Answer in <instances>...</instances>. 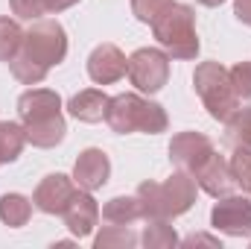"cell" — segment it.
Returning a JSON list of instances; mask_svg holds the SVG:
<instances>
[{"label": "cell", "instance_id": "obj_28", "mask_svg": "<svg viewBox=\"0 0 251 249\" xmlns=\"http://www.w3.org/2000/svg\"><path fill=\"white\" fill-rule=\"evenodd\" d=\"M9 6H12V12L18 18H26V21H38L47 12L44 0H9Z\"/></svg>", "mask_w": 251, "mask_h": 249}, {"label": "cell", "instance_id": "obj_4", "mask_svg": "<svg viewBox=\"0 0 251 249\" xmlns=\"http://www.w3.org/2000/svg\"><path fill=\"white\" fill-rule=\"evenodd\" d=\"M193 88L201 97L204 109L210 112L213 121H228L240 109V97L231 85V73L219 62H201L193 73Z\"/></svg>", "mask_w": 251, "mask_h": 249}, {"label": "cell", "instance_id": "obj_22", "mask_svg": "<svg viewBox=\"0 0 251 249\" xmlns=\"http://www.w3.org/2000/svg\"><path fill=\"white\" fill-rule=\"evenodd\" d=\"M131 247H137V235L126 226H105L94 238V249H131Z\"/></svg>", "mask_w": 251, "mask_h": 249}, {"label": "cell", "instance_id": "obj_21", "mask_svg": "<svg viewBox=\"0 0 251 249\" xmlns=\"http://www.w3.org/2000/svg\"><path fill=\"white\" fill-rule=\"evenodd\" d=\"M146 223H149L143 229V247L146 249H170L178 244V235L170 226V220H146Z\"/></svg>", "mask_w": 251, "mask_h": 249}, {"label": "cell", "instance_id": "obj_27", "mask_svg": "<svg viewBox=\"0 0 251 249\" xmlns=\"http://www.w3.org/2000/svg\"><path fill=\"white\" fill-rule=\"evenodd\" d=\"M173 0H131V12H134V18L137 21H143V24H152L167 6H170Z\"/></svg>", "mask_w": 251, "mask_h": 249}, {"label": "cell", "instance_id": "obj_30", "mask_svg": "<svg viewBox=\"0 0 251 249\" xmlns=\"http://www.w3.org/2000/svg\"><path fill=\"white\" fill-rule=\"evenodd\" d=\"M184 247H222L219 244V238H210V235H190L187 241H184Z\"/></svg>", "mask_w": 251, "mask_h": 249}, {"label": "cell", "instance_id": "obj_31", "mask_svg": "<svg viewBox=\"0 0 251 249\" xmlns=\"http://www.w3.org/2000/svg\"><path fill=\"white\" fill-rule=\"evenodd\" d=\"M47 3V12H53V15H59L64 9H70V6H76L79 0H44Z\"/></svg>", "mask_w": 251, "mask_h": 249}, {"label": "cell", "instance_id": "obj_13", "mask_svg": "<svg viewBox=\"0 0 251 249\" xmlns=\"http://www.w3.org/2000/svg\"><path fill=\"white\" fill-rule=\"evenodd\" d=\"M213 150V141L201 132H181L173 138L170 144V161L178 167V170H187L193 173V167Z\"/></svg>", "mask_w": 251, "mask_h": 249}, {"label": "cell", "instance_id": "obj_32", "mask_svg": "<svg viewBox=\"0 0 251 249\" xmlns=\"http://www.w3.org/2000/svg\"><path fill=\"white\" fill-rule=\"evenodd\" d=\"M199 3H201V6H222L225 0H199Z\"/></svg>", "mask_w": 251, "mask_h": 249}, {"label": "cell", "instance_id": "obj_19", "mask_svg": "<svg viewBox=\"0 0 251 249\" xmlns=\"http://www.w3.org/2000/svg\"><path fill=\"white\" fill-rule=\"evenodd\" d=\"M26 144V129L12 121H0V164H9L21 156Z\"/></svg>", "mask_w": 251, "mask_h": 249}, {"label": "cell", "instance_id": "obj_8", "mask_svg": "<svg viewBox=\"0 0 251 249\" xmlns=\"http://www.w3.org/2000/svg\"><path fill=\"white\" fill-rule=\"evenodd\" d=\"M193 179H196V185L201 187L204 193H210V196H228L231 193V187H234V176H231V167H228V161L216 153V150H210L196 167H193V173H190Z\"/></svg>", "mask_w": 251, "mask_h": 249}, {"label": "cell", "instance_id": "obj_24", "mask_svg": "<svg viewBox=\"0 0 251 249\" xmlns=\"http://www.w3.org/2000/svg\"><path fill=\"white\" fill-rule=\"evenodd\" d=\"M24 44V30L12 18H0V62H9Z\"/></svg>", "mask_w": 251, "mask_h": 249}, {"label": "cell", "instance_id": "obj_15", "mask_svg": "<svg viewBox=\"0 0 251 249\" xmlns=\"http://www.w3.org/2000/svg\"><path fill=\"white\" fill-rule=\"evenodd\" d=\"M108 100H111V97H105L102 91H97V88H85V91H79V94L70 97L67 112H70L76 121H82V124H100V121H105Z\"/></svg>", "mask_w": 251, "mask_h": 249}, {"label": "cell", "instance_id": "obj_11", "mask_svg": "<svg viewBox=\"0 0 251 249\" xmlns=\"http://www.w3.org/2000/svg\"><path fill=\"white\" fill-rule=\"evenodd\" d=\"M62 217H64V226L76 238H88L100 223V205L91 196V190H76L73 199L67 202V208L62 211Z\"/></svg>", "mask_w": 251, "mask_h": 249}, {"label": "cell", "instance_id": "obj_16", "mask_svg": "<svg viewBox=\"0 0 251 249\" xmlns=\"http://www.w3.org/2000/svg\"><path fill=\"white\" fill-rule=\"evenodd\" d=\"M24 129H26V141H29L32 147H41V150H50V147L62 144L64 132H67L62 115L44 118V121H32V124H24Z\"/></svg>", "mask_w": 251, "mask_h": 249}, {"label": "cell", "instance_id": "obj_17", "mask_svg": "<svg viewBox=\"0 0 251 249\" xmlns=\"http://www.w3.org/2000/svg\"><path fill=\"white\" fill-rule=\"evenodd\" d=\"M140 217H143V214H140L137 196H114V199H108L105 208H102V220L111 223V226H128V223H134V220H140Z\"/></svg>", "mask_w": 251, "mask_h": 249}, {"label": "cell", "instance_id": "obj_18", "mask_svg": "<svg viewBox=\"0 0 251 249\" xmlns=\"http://www.w3.org/2000/svg\"><path fill=\"white\" fill-rule=\"evenodd\" d=\"M29 214H32V202L24 193H3L0 196V220L6 226H12V229L26 226Z\"/></svg>", "mask_w": 251, "mask_h": 249}, {"label": "cell", "instance_id": "obj_9", "mask_svg": "<svg viewBox=\"0 0 251 249\" xmlns=\"http://www.w3.org/2000/svg\"><path fill=\"white\" fill-rule=\"evenodd\" d=\"M126 70H128V59L117 44H100L88 56V76L97 85H111V82L123 79Z\"/></svg>", "mask_w": 251, "mask_h": 249}, {"label": "cell", "instance_id": "obj_3", "mask_svg": "<svg viewBox=\"0 0 251 249\" xmlns=\"http://www.w3.org/2000/svg\"><path fill=\"white\" fill-rule=\"evenodd\" d=\"M105 124L114 132H146V135H158L167 129V112L158 103H149L137 94H117L108 100L105 109Z\"/></svg>", "mask_w": 251, "mask_h": 249}, {"label": "cell", "instance_id": "obj_10", "mask_svg": "<svg viewBox=\"0 0 251 249\" xmlns=\"http://www.w3.org/2000/svg\"><path fill=\"white\" fill-rule=\"evenodd\" d=\"M73 193H76V182H73L70 176H64V173H50V176L41 179V185L35 187L32 202H35V208L44 211V214H62L64 208H67V202L73 199Z\"/></svg>", "mask_w": 251, "mask_h": 249}, {"label": "cell", "instance_id": "obj_26", "mask_svg": "<svg viewBox=\"0 0 251 249\" xmlns=\"http://www.w3.org/2000/svg\"><path fill=\"white\" fill-rule=\"evenodd\" d=\"M231 85L240 100H251V62H237L231 70Z\"/></svg>", "mask_w": 251, "mask_h": 249}, {"label": "cell", "instance_id": "obj_1", "mask_svg": "<svg viewBox=\"0 0 251 249\" xmlns=\"http://www.w3.org/2000/svg\"><path fill=\"white\" fill-rule=\"evenodd\" d=\"M137 202L143 220H173L187 214L196 202V179L187 170H176L164 185L143 182L137 187Z\"/></svg>", "mask_w": 251, "mask_h": 249}, {"label": "cell", "instance_id": "obj_5", "mask_svg": "<svg viewBox=\"0 0 251 249\" xmlns=\"http://www.w3.org/2000/svg\"><path fill=\"white\" fill-rule=\"evenodd\" d=\"M21 53L29 56L32 62L53 67V64L64 62L67 56V35L59 21H35L26 32H24V44Z\"/></svg>", "mask_w": 251, "mask_h": 249}, {"label": "cell", "instance_id": "obj_7", "mask_svg": "<svg viewBox=\"0 0 251 249\" xmlns=\"http://www.w3.org/2000/svg\"><path fill=\"white\" fill-rule=\"evenodd\" d=\"M210 226L231 238L251 235V199L246 196H222L210 211Z\"/></svg>", "mask_w": 251, "mask_h": 249}, {"label": "cell", "instance_id": "obj_2", "mask_svg": "<svg viewBox=\"0 0 251 249\" xmlns=\"http://www.w3.org/2000/svg\"><path fill=\"white\" fill-rule=\"evenodd\" d=\"M152 32L158 44L167 50L173 59H196L199 56V35H196V15L184 3H170L155 21Z\"/></svg>", "mask_w": 251, "mask_h": 249}, {"label": "cell", "instance_id": "obj_25", "mask_svg": "<svg viewBox=\"0 0 251 249\" xmlns=\"http://www.w3.org/2000/svg\"><path fill=\"white\" fill-rule=\"evenodd\" d=\"M228 167H231L234 185L243 187L246 193H251V150L237 147V150H234V156H231V161H228Z\"/></svg>", "mask_w": 251, "mask_h": 249}, {"label": "cell", "instance_id": "obj_6", "mask_svg": "<svg viewBox=\"0 0 251 249\" xmlns=\"http://www.w3.org/2000/svg\"><path fill=\"white\" fill-rule=\"evenodd\" d=\"M128 79L143 94H158L170 79V56L158 47H140L128 56Z\"/></svg>", "mask_w": 251, "mask_h": 249}, {"label": "cell", "instance_id": "obj_23", "mask_svg": "<svg viewBox=\"0 0 251 249\" xmlns=\"http://www.w3.org/2000/svg\"><path fill=\"white\" fill-rule=\"evenodd\" d=\"M9 67H12L15 79H21L24 85H38V82H44V76H47V70H50V67H44V64L32 62L29 56H24L21 50L9 59Z\"/></svg>", "mask_w": 251, "mask_h": 249}, {"label": "cell", "instance_id": "obj_20", "mask_svg": "<svg viewBox=\"0 0 251 249\" xmlns=\"http://www.w3.org/2000/svg\"><path fill=\"white\" fill-rule=\"evenodd\" d=\"M225 141L237 150H251V106L246 109H237L228 121H225Z\"/></svg>", "mask_w": 251, "mask_h": 249}, {"label": "cell", "instance_id": "obj_29", "mask_svg": "<svg viewBox=\"0 0 251 249\" xmlns=\"http://www.w3.org/2000/svg\"><path fill=\"white\" fill-rule=\"evenodd\" d=\"M234 15H237V21L251 27V0H234Z\"/></svg>", "mask_w": 251, "mask_h": 249}, {"label": "cell", "instance_id": "obj_12", "mask_svg": "<svg viewBox=\"0 0 251 249\" xmlns=\"http://www.w3.org/2000/svg\"><path fill=\"white\" fill-rule=\"evenodd\" d=\"M111 176V161L102 150L91 147L85 153H79L76 164H73V182L82 190H100Z\"/></svg>", "mask_w": 251, "mask_h": 249}, {"label": "cell", "instance_id": "obj_14", "mask_svg": "<svg viewBox=\"0 0 251 249\" xmlns=\"http://www.w3.org/2000/svg\"><path fill=\"white\" fill-rule=\"evenodd\" d=\"M18 115L24 124L62 115V97L50 88H29L18 97Z\"/></svg>", "mask_w": 251, "mask_h": 249}]
</instances>
